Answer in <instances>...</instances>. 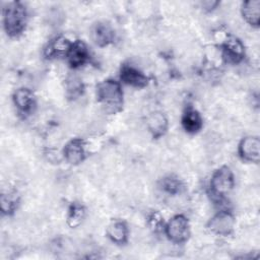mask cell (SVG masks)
<instances>
[{
  "label": "cell",
  "instance_id": "1",
  "mask_svg": "<svg viewBox=\"0 0 260 260\" xmlns=\"http://www.w3.org/2000/svg\"><path fill=\"white\" fill-rule=\"evenodd\" d=\"M4 28L8 36L16 37L26 24V10L20 2H10L3 9Z\"/></svg>",
  "mask_w": 260,
  "mask_h": 260
},
{
  "label": "cell",
  "instance_id": "2",
  "mask_svg": "<svg viewBox=\"0 0 260 260\" xmlns=\"http://www.w3.org/2000/svg\"><path fill=\"white\" fill-rule=\"evenodd\" d=\"M96 95L99 101L111 111L115 112L121 109L123 104V91L117 81L107 79L101 82L96 86Z\"/></svg>",
  "mask_w": 260,
  "mask_h": 260
},
{
  "label": "cell",
  "instance_id": "3",
  "mask_svg": "<svg viewBox=\"0 0 260 260\" xmlns=\"http://www.w3.org/2000/svg\"><path fill=\"white\" fill-rule=\"evenodd\" d=\"M234 187V175L229 167H221L216 170L210 180L211 194L216 198H221Z\"/></svg>",
  "mask_w": 260,
  "mask_h": 260
},
{
  "label": "cell",
  "instance_id": "4",
  "mask_svg": "<svg viewBox=\"0 0 260 260\" xmlns=\"http://www.w3.org/2000/svg\"><path fill=\"white\" fill-rule=\"evenodd\" d=\"M166 234L174 243L185 242L190 235L189 222L184 215H175L166 225Z\"/></svg>",
  "mask_w": 260,
  "mask_h": 260
},
{
  "label": "cell",
  "instance_id": "5",
  "mask_svg": "<svg viewBox=\"0 0 260 260\" xmlns=\"http://www.w3.org/2000/svg\"><path fill=\"white\" fill-rule=\"evenodd\" d=\"M235 226V218L229 211H219L209 221V230L219 236H228L231 234Z\"/></svg>",
  "mask_w": 260,
  "mask_h": 260
},
{
  "label": "cell",
  "instance_id": "6",
  "mask_svg": "<svg viewBox=\"0 0 260 260\" xmlns=\"http://www.w3.org/2000/svg\"><path fill=\"white\" fill-rule=\"evenodd\" d=\"M222 53L226 62L236 64L243 59L245 50L240 40L235 37H229L222 46Z\"/></svg>",
  "mask_w": 260,
  "mask_h": 260
},
{
  "label": "cell",
  "instance_id": "7",
  "mask_svg": "<svg viewBox=\"0 0 260 260\" xmlns=\"http://www.w3.org/2000/svg\"><path fill=\"white\" fill-rule=\"evenodd\" d=\"M120 78L124 83L134 87H143L148 83V78L131 65H123L121 67Z\"/></svg>",
  "mask_w": 260,
  "mask_h": 260
},
{
  "label": "cell",
  "instance_id": "8",
  "mask_svg": "<svg viewBox=\"0 0 260 260\" xmlns=\"http://www.w3.org/2000/svg\"><path fill=\"white\" fill-rule=\"evenodd\" d=\"M66 161L70 165H78L85 157L84 143L81 139L75 138L70 140L63 150Z\"/></svg>",
  "mask_w": 260,
  "mask_h": 260
},
{
  "label": "cell",
  "instance_id": "9",
  "mask_svg": "<svg viewBox=\"0 0 260 260\" xmlns=\"http://www.w3.org/2000/svg\"><path fill=\"white\" fill-rule=\"evenodd\" d=\"M259 147H260L259 138L256 136H248L241 141L239 145V153L242 156V158L246 160L258 162Z\"/></svg>",
  "mask_w": 260,
  "mask_h": 260
},
{
  "label": "cell",
  "instance_id": "10",
  "mask_svg": "<svg viewBox=\"0 0 260 260\" xmlns=\"http://www.w3.org/2000/svg\"><path fill=\"white\" fill-rule=\"evenodd\" d=\"M71 45L72 44L65 37L63 36L56 37L45 48V52H44L45 56L49 59L61 58L64 56L66 57L70 50Z\"/></svg>",
  "mask_w": 260,
  "mask_h": 260
},
{
  "label": "cell",
  "instance_id": "11",
  "mask_svg": "<svg viewBox=\"0 0 260 260\" xmlns=\"http://www.w3.org/2000/svg\"><path fill=\"white\" fill-rule=\"evenodd\" d=\"M66 57L70 66L73 68L83 65L88 59V50L86 45L82 41H75L72 43Z\"/></svg>",
  "mask_w": 260,
  "mask_h": 260
},
{
  "label": "cell",
  "instance_id": "12",
  "mask_svg": "<svg viewBox=\"0 0 260 260\" xmlns=\"http://www.w3.org/2000/svg\"><path fill=\"white\" fill-rule=\"evenodd\" d=\"M13 103L19 112L28 114L32 111L36 101L31 90L25 87L18 88L13 94Z\"/></svg>",
  "mask_w": 260,
  "mask_h": 260
},
{
  "label": "cell",
  "instance_id": "13",
  "mask_svg": "<svg viewBox=\"0 0 260 260\" xmlns=\"http://www.w3.org/2000/svg\"><path fill=\"white\" fill-rule=\"evenodd\" d=\"M183 128L189 133H196L202 127V118L193 108H187L182 116Z\"/></svg>",
  "mask_w": 260,
  "mask_h": 260
},
{
  "label": "cell",
  "instance_id": "14",
  "mask_svg": "<svg viewBox=\"0 0 260 260\" xmlns=\"http://www.w3.org/2000/svg\"><path fill=\"white\" fill-rule=\"evenodd\" d=\"M107 235L112 242L122 245L127 242L128 228L124 221L114 220L108 225Z\"/></svg>",
  "mask_w": 260,
  "mask_h": 260
},
{
  "label": "cell",
  "instance_id": "15",
  "mask_svg": "<svg viewBox=\"0 0 260 260\" xmlns=\"http://www.w3.org/2000/svg\"><path fill=\"white\" fill-rule=\"evenodd\" d=\"M242 14L251 25L258 26L260 18V1L249 0L244 2L242 6Z\"/></svg>",
  "mask_w": 260,
  "mask_h": 260
},
{
  "label": "cell",
  "instance_id": "16",
  "mask_svg": "<svg viewBox=\"0 0 260 260\" xmlns=\"http://www.w3.org/2000/svg\"><path fill=\"white\" fill-rule=\"evenodd\" d=\"M147 127L152 133L153 137H159L166 132L168 127V121L164 114L155 112L148 117Z\"/></svg>",
  "mask_w": 260,
  "mask_h": 260
},
{
  "label": "cell",
  "instance_id": "17",
  "mask_svg": "<svg viewBox=\"0 0 260 260\" xmlns=\"http://www.w3.org/2000/svg\"><path fill=\"white\" fill-rule=\"evenodd\" d=\"M93 40L99 46H106L114 40L113 29L105 23H98L93 28Z\"/></svg>",
  "mask_w": 260,
  "mask_h": 260
},
{
  "label": "cell",
  "instance_id": "18",
  "mask_svg": "<svg viewBox=\"0 0 260 260\" xmlns=\"http://www.w3.org/2000/svg\"><path fill=\"white\" fill-rule=\"evenodd\" d=\"M84 216H85L84 207L79 203H72L69 208V212H68V216H67V223L71 228H76L81 224Z\"/></svg>",
  "mask_w": 260,
  "mask_h": 260
},
{
  "label": "cell",
  "instance_id": "19",
  "mask_svg": "<svg viewBox=\"0 0 260 260\" xmlns=\"http://www.w3.org/2000/svg\"><path fill=\"white\" fill-rule=\"evenodd\" d=\"M66 87H67V94L72 99H75L78 95H80L83 89L81 80L76 76H70L67 79Z\"/></svg>",
  "mask_w": 260,
  "mask_h": 260
},
{
  "label": "cell",
  "instance_id": "20",
  "mask_svg": "<svg viewBox=\"0 0 260 260\" xmlns=\"http://www.w3.org/2000/svg\"><path fill=\"white\" fill-rule=\"evenodd\" d=\"M161 187L169 194L175 195V194H177L181 191L182 184H181V182L178 178L173 177V176H169V177H166V178L162 179Z\"/></svg>",
  "mask_w": 260,
  "mask_h": 260
},
{
  "label": "cell",
  "instance_id": "21",
  "mask_svg": "<svg viewBox=\"0 0 260 260\" xmlns=\"http://www.w3.org/2000/svg\"><path fill=\"white\" fill-rule=\"evenodd\" d=\"M17 206V199L14 194L1 195V210L4 214H11Z\"/></svg>",
  "mask_w": 260,
  "mask_h": 260
},
{
  "label": "cell",
  "instance_id": "22",
  "mask_svg": "<svg viewBox=\"0 0 260 260\" xmlns=\"http://www.w3.org/2000/svg\"><path fill=\"white\" fill-rule=\"evenodd\" d=\"M161 223H162V218H161V216H160L158 213L154 212V213H152V214L150 215V217H149V224H150V226H151L154 231L160 230Z\"/></svg>",
  "mask_w": 260,
  "mask_h": 260
},
{
  "label": "cell",
  "instance_id": "23",
  "mask_svg": "<svg viewBox=\"0 0 260 260\" xmlns=\"http://www.w3.org/2000/svg\"><path fill=\"white\" fill-rule=\"evenodd\" d=\"M217 4H218V2H216V1H204V2H202V7L206 10H212Z\"/></svg>",
  "mask_w": 260,
  "mask_h": 260
}]
</instances>
